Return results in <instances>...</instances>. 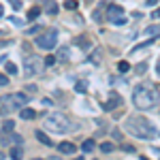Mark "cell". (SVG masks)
<instances>
[{"label": "cell", "mask_w": 160, "mask_h": 160, "mask_svg": "<svg viewBox=\"0 0 160 160\" xmlns=\"http://www.w3.org/2000/svg\"><path fill=\"white\" fill-rule=\"evenodd\" d=\"M126 130L130 132V135H135L137 139H154V137L158 135V130H156V126L145 120V118H128L126 120Z\"/></svg>", "instance_id": "cell-1"}, {"label": "cell", "mask_w": 160, "mask_h": 160, "mask_svg": "<svg viewBox=\"0 0 160 160\" xmlns=\"http://www.w3.org/2000/svg\"><path fill=\"white\" fill-rule=\"evenodd\" d=\"M132 102L137 109L141 111H149L158 105V94L152 90L149 86H137L132 90Z\"/></svg>", "instance_id": "cell-2"}, {"label": "cell", "mask_w": 160, "mask_h": 160, "mask_svg": "<svg viewBox=\"0 0 160 160\" xmlns=\"http://www.w3.org/2000/svg\"><path fill=\"white\" fill-rule=\"evenodd\" d=\"M45 128L47 130H51V132H60V135H64V132H68L73 126H71V120L64 115V113H49L47 118H45Z\"/></svg>", "instance_id": "cell-3"}, {"label": "cell", "mask_w": 160, "mask_h": 160, "mask_svg": "<svg viewBox=\"0 0 160 160\" xmlns=\"http://www.w3.org/2000/svg\"><path fill=\"white\" fill-rule=\"evenodd\" d=\"M28 100H30L28 94L15 92V94H4V96L0 98V105H2L4 109H9V111H19L24 105H28Z\"/></svg>", "instance_id": "cell-4"}, {"label": "cell", "mask_w": 160, "mask_h": 160, "mask_svg": "<svg viewBox=\"0 0 160 160\" xmlns=\"http://www.w3.org/2000/svg\"><path fill=\"white\" fill-rule=\"evenodd\" d=\"M34 43H37V47H41V49H53L58 45V30L56 28H49V30L41 32Z\"/></svg>", "instance_id": "cell-5"}, {"label": "cell", "mask_w": 160, "mask_h": 160, "mask_svg": "<svg viewBox=\"0 0 160 160\" xmlns=\"http://www.w3.org/2000/svg\"><path fill=\"white\" fill-rule=\"evenodd\" d=\"M107 22L113 26H124L126 24V11L120 4H109L107 7Z\"/></svg>", "instance_id": "cell-6"}, {"label": "cell", "mask_w": 160, "mask_h": 160, "mask_svg": "<svg viewBox=\"0 0 160 160\" xmlns=\"http://www.w3.org/2000/svg\"><path fill=\"white\" fill-rule=\"evenodd\" d=\"M41 73V58L37 56H26L24 58V75L26 77H34Z\"/></svg>", "instance_id": "cell-7"}, {"label": "cell", "mask_w": 160, "mask_h": 160, "mask_svg": "<svg viewBox=\"0 0 160 160\" xmlns=\"http://www.w3.org/2000/svg\"><path fill=\"white\" fill-rule=\"evenodd\" d=\"M120 105H122L120 94H118V92H111V94H109V100H107V105H105V109L111 111V109H115V107H120Z\"/></svg>", "instance_id": "cell-8"}, {"label": "cell", "mask_w": 160, "mask_h": 160, "mask_svg": "<svg viewBox=\"0 0 160 160\" xmlns=\"http://www.w3.org/2000/svg\"><path fill=\"white\" fill-rule=\"evenodd\" d=\"M58 152H62V154H75V143H71V141H62L60 145H58Z\"/></svg>", "instance_id": "cell-9"}, {"label": "cell", "mask_w": 160, "mask_h": 160, "mask_svg": "<svg viewBox=\"0 0 160 160\" xmlns=\"http://www.w3.org/2000/svg\"><path fill=\"white\" fill-rule=\"evenodd\" d=\"M19 118H22V120H34L37 113L32 109H28V107H22V109H19Z\"/></svg>", "instance_id": "cell-10"}, {"label": "cell", "mask_w": 160, "mask_h": 160, "mask_svg": "<svg viewBox=\"0 0 160 160\" xmlns=\"http://www.w3.org/2000/svg\"><path fill=\"white\" fill-rule=\"evenodd\" d=\"M43 9H45V13H49V15H56V13H58V4H56L53 0H47Z\"/></svg>", "instance_id": "cell-11"}, {"label": "cell", "mask_w": 160, "mask_h": 160, "mask_svg": "<svg viewBox=\"0 0 160 160\" xmlns=\"http://www.w3.org/2000/svg\"><path fill=\"white\" fill-rule=\"evenodd\" d=\"M37 139L43 143V145H47V148H51V145H53V141H51V139L45 135V132H41V130H37Z\"/></svg>", "instance_id": "cell-12"}, {"label": "cell", "mask_w": 160, "mask_h": 160, "mask_svg": "<svg viewBox=\"0 0 160 160\" xmlns=\"http://www.w3.org/2000/svg\"><path fill=\"white\" fill-rule=\"evenodd\" d=\"M68 56H71V49H68V47H60V49H58V60L60 62H66Z\"/></svg>", "instance_id": "cell-13"}, {"label": "cell", "mask_w": 160, "mask_h": 160, "mask_svg": "<svg viewBox=\"0 0 160 160\" xmlns=\"http://www.w3.org/2000/svg\"><path fill=\"white\" fill-rule=\"evenodd\" d=\"M143 32H145V37H156V34H160V26H149Z\"/></svg>", "instance_id": "cell-14"}, {"label": "cell", "mask_w": 160, "mask_h": 160, "mask_svg": "<svg viewBox=\"0 0 160 160\" xmlns=\"http://www.w3.org/2000/svg\"><path fill=\"white\" fill-rule=\"evenodd\" d=\"M81 149H83L86 154H90V152L94 149V141H92V139H86V141H83V145H81Z\"/></svg>", "instance_id": "cell-15"}, {"label": "cell", "mask_w": 160, "mask_h": 160, "mask_svg": "<svg viewBox=\"0 0 160 160\" xmlns=\"http://www.w3.org/2000/svg\"><path fill=\"white\" fill-rule=\"evenodd\" d=\"M4 71H9L11 75H15V73H17V66H15L13 62H7V60H4Z\"/></svg>", "instance_id": "cell-16"}, {"label": "cell", "mask_w": 160, "mask_h": 160, "mask_svg": "<svg viewBox=\"0 0 160 160\" xmlns=\"http://www.w3.org/2000/svg\"><path fill=\"white\" fill-rule=\"evenodd\" d=\"M75 90L79 92V94H83L88 90V81H77V86H75Z\"/></svg>", "instance_id": "cell-17"}, {"label": "cell", "mask_w": 160, "mask_h": 160, "mask_svg": "<svg viewBox=\"0 0 160 160\" xmlns=\"http://www.w3.org/2000/svg\"><path fill=\"white\" fill-rule=\"evenodd\" d=\"M38 13H41V7H34V9H30V11H28V19H37Z\"/></svg>", "instance_id": "cell-18"}, {"label": "cell", "mask_w": 160, "mask_h": 160, "mask_svg": "<svg viewBox=\"0 0 160 160\" xmlns=\"http://www.w3.org/2000/svg\"><path fill=\"white\" fill-rule=\"evenodd\" d=\"M13 120H7V122L2 124V132H13Z\"/></svg>", "instance_id": "cell-19"}, {"label": "cell", "mask_w": 160, "mask_h": 160, "mask_svg": "<svg viewBox=\"0 0 160 160\" xmlns=\"http://www.w3.org/2000/svg\"><path fill=\"white\" fill-rule=\"evenodd\" d=\"M118 68H120V73H128V71H130V64H128V62H120Z\"/></svg>", "instance_id": "cell-20"}, {"label": "cell", "mask_w": 160, "mask_h": 160, "mask_svg": "<svg viewBox=\"0 0 160 160\" xmlns=\"http://www.w3.org/2000/svg\"><path fill=\"white\" fill-rule=\"evenodd\" d=\"M77 45H79V47H83V49H88V47H90V43L86 41V37H79V38H77Z\"/></svg>", "instance_id": "cell-21"}, {"label": "cell", "mask_w": 160, "mask_h": 160, "mask_svg": "<svg viewBox=\"0 0 160 160\" xmlns=\"http://www.w3.org/2000/svg\"><path fill=\"white\" fill-rule=\"evenodd\" d=\"M100 149H102L105 154H109V152H113V143H102V145H100Z\"/></svg>", "instance_id": "cell-22"}, {"label": "cell", "mask_w": 160, "mask_h": 160, "mask_svg": "<svg viewBox=\"0 0 160 160\" xmlns=\"http://www.w3.org/2000/svg\"><path fill=\"white\" fill-rule=\"evenodd\" d=\"M9 4H11L15 11H19V9H22V2H19V0H9Z\"/></svg>", "instance_id": "cell-23"}, {"label": "cell", "mask_w": 160, "mask_h": 160, "mask_svg": "<svg viewBox=\"0 0 160 160\" xmlns=\"http://www.w3.org/2000/svg\"><path fill=\"white\" fill-rule=\"evenodd\" d=\"M19 156H22V149H19V148H13L11 149V158H19Z\"/></svg>", "instance_id": "cell-24"}, {"label": "cell", "mask_w": 160, "mask_h": 160, "mask_svg": "<svg viewBox=\"0 0 160 160\" xmlns=\"http://www.w3.org/2000/svg\"><path fill=\"white\" fill-rule=\"evenodd\" d=\"M64 7L73 11V9H77V2H73V0H66V2H64Z\"/></svg>", "instance_id": "cell-25"}, {"label": "cell", "mask_w": 160, "mask_h": 160, "mask_svg": "<svg viewBox=\"0 0 160 160\" xmlns=\"http://www.w3.org/2000/svg\"><path fill=\"white\" fill-rule=\"evenodd\" d=\"M145 71H148V64H145V62H143V64H139V66H137V73H145Z\"/></svg>", "instance_id": "cell-26"}, {"label": "cell", "mask_w": 160, "mask_h": 160, "mask_svg": "<svg viewBox=\"0 0 160 160\" xmlns=\"http://www.w3.org/2000/svg\"><path fill=\"white\" fill-rule=\"evenodd\" d=\"M0 86H9V77H4V75H0Z\"/></svg>", "instance_id": "cell-27"}, {"label": "cell", "mask_w": 160, "mask_h": 160, "mask_svg": "<svg viewBox=\"0 0 160 160\" xmlns=\"http://www.w3.org/2000/svg\"><path fill=\"white\" fill-rule=\"evenodd\" d=\"M152 17H154V19H160V9H156V11L152 13Z\"/></svg>", "instance_id": "cell-28"}, {"label": "cell", "mask_w": 160, "mask_h": 160, "mask_svg": "<svg viewBox=\"0 0 160 160\" xmlns=\"http://www.w3.org/2000/svg\"><path fill=\"white\" fill-rule=\"evenodd\" d=\"M53 62H56V58H51V56H49V58H47V60H45V64H49V66H51V64H53Z\"/></svg>", "instance_id": "cell-29"}, {"label": "cell", "mask_w": 160, "mask_h": 160, "mask_svg": "<svg viewBox=\"0 0 160 160\" xmlns=\"http://www.w3.org/2000/svg\"><path fill=\"white\" fill-rule=\"evenodd\" d=\"M0 17H2V4H0Z\"/></svg>", "instance_id": "cell-30"}, {"label": "cell", "mask_w": 160, "mask_h": 160, "mask_svg": "<svg viewBox=\"0 0 160 160\" xmlns=\"http://www.w3.org/2000/svg\"><path fill=\"white\" fill-rule=\"evenodd\" d=\"M0 115H2V109H0Z\"/></svg>", "instance_id": "cell-31"}]
</instances>
